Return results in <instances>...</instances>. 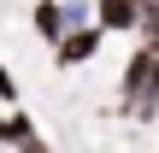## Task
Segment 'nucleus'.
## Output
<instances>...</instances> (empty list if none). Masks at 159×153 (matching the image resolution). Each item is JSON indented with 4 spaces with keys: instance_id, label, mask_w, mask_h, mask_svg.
<instances>
[{
    "instance_id": "1",
    "label": "nucleus",
    "mask_w": 159,
    "mask_h": 153,
    "mask_svg": "<svg viewBox=\"0 0 159 153\" xmlns=\"http://www.w3.org/2000/svg\"><path fill=\"white\" fill-rule=\"evenodd\" d=\"M100 41H106V35H100L94 24H83V29H65V35L53 41V65H65V71H71V65H89V59L100 53Z\"/></svg>"
},
{
    "instance_id": "2",
    "label": "nucleus",
    "mask_w": 159,
    "mask_h": 153,
    "mask_svg": "<svg viewBox=\"0 0 159 153\" xmlns=\"http://www.w3.org/2000/svg\"><path fill=\"white\" fill-rule=\"evenodd\" d=\"M136 24H142L136 0H94V29L100 35H136Z\"/></svg>"
},
{
    "instance_id": "3",
    "label": "nucleus",
    "mask_w": 159,
    "mask_h": 153,
    "mask_svg": "<svg viewBox=\"0 0 159 153\" xmlns=\"http://www.w3.org/2000/svg\"><path fill=\"white\" fill-rule=\"evenodd\" d=\"M148 71H153V53H148V47H136V53H130V65H124V83H118L130 106H142V100H148Z\"/></svg>"
},
{
    "instance_id": "4",
    "label": "nucleus",
    "mask_w": 159,
    "mask_h": 153,
    "mask_svg": "<svg viewBox=\"0 0 159 153\" xmlns=\"http://www.w3.org/2000/svg\"><path fill=\"white\" fill-rule=\"evenodd\" d=\"M30 24H35V35H41L47 47H53V41H59V35L71 29V24H65V6H59V0H35V12H30Z\"/></svg>"
},
{
    "instance_id": "5",
    "label": "nucleus",
    "mask_w": 159,
    "mask_h": 153,
    "mask_svg": "<svg viewBox=\"0 0 159 153\" xmlns=\"http://www.w3.org/2000/svg\"><path fill=\"white\" fill-rule=\"evenodd\" d=\"M136 35H142V47H148V53H159V12H142Z\"/></svg>"
},
{
    "instance_id": "6",
    "label": "nucleus",
    "mask_w": 159,
    "mask_h": 153,
    "mask_svg": "<svg viewBox=\"0 0 159 153\" xmlns=\"http://www.w3.org/2000/svg\"><path fill=\"white\" fill-rule=\"evenodd\" d=\"M0 106H18V77L0 65Z\"/></svg>"
}]
</instances>
